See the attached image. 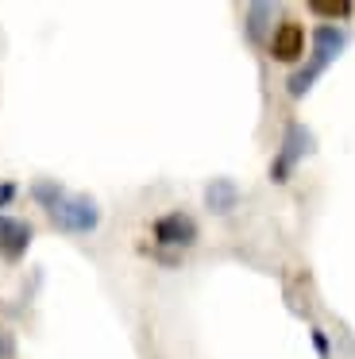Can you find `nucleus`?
Returning a JSON list of instances; mask_svg holds the SVG:
<instances>
[{
	"instance_id": "obj_1",
	"label": "nucleus",
	"mask_w": 355,
	"mask_h": 359,
	"mask_svg": "<svg viewBox=\"0 0 355 359\" xmlns=\"http://www.w3.org/2000/svg\"><path fill=\"white\" fill-rule=\"evenodd\" d=\"M344 47H347V32H344V27H336V24H321V27H316V32H313V58H309V62L301 66L290 81H286L290 97H305L309 89H313V81L321 78V74L328 70L340 55H344Z\"/></svg>"
},
{
	"instance_id": "obj_2",
	"label": "nucleus",
	"mask_w": 355,
	"mask_h": 359,
	"mask_svg": "<svg viewBox=\"0 0 355 359\" xmlns=\"http://www.w3.org/2000/svg\"><path fill=\"white\" fill-rule=\"evenodd\" d=\"M51 224L62 228V232H74V236H85L100 224V209L93 197L85 194H66L58 205L51 209Z\"/></svg>"
},
{
	"instance_id": "obj_3",
	"label": "nucleus",
	"mask_w": 355,
	"mask_h": 359,
	"mask_svg": "<svg viewBox=\"0 0 355 359\" xmlns=\"http://www.w3.org/2000/svg\"><path fill=\"white\" fill-rule=\"evenodd\" d=\"M313 151V132L305 124H290L286 128V140H282V151H278L274 166H270V178L274 182H286L293 174V166Z\"/></svg>"
},
{
	"instance_id": "obj_4",
	"label": "nucleus",
	"mask_w": 355,
	"mask_h": 359,
	"mask_svg": "<svg viewBox=\"0 0 355 359\" xmlns=\"http://www.w3.org/2000/svg\"><path fill=\"white\" fill-rule=\"evenodd\" d=\"M154 240L162 248H189V243H197V220L189 212H166L154 220Z\"/></svg>"
},
{
	"instance_id": "obj_5",
	"label": "nucleus",
	"mask_w": 355,
	"mask_h": 359,
	"mask_svg": "<svg viewBox=\"0 0 355 359\" xmlns=\"http://www.w3.org/2000/svg\"><path fill=\"white\" fill-rule=\"evenodd\" d=\"M305 55V27L297 20H282L274 27V39H270V58L274 62H297Z\"/></svg>"
},
{
	"instance_id": "obj_6",
	"label": "nucleus",
	"mask_w": 355,
	"mask_h": 359,
	"mask_svg": "<svg viewBox=\"0 0 355 359\" xmlns=\"http://www.w3.org/2000/svg\"><path fill=\"white\" fill-rule=\"evenodd\" d=\"M31 224L27 220H15V217H4V212H0V255L4 259H20L23 251L31 248Z\"/></svg>"
},
{
	"instance_id": "obj_7",
	"label": "nucleus",
	"mask_w": 355,
	"mask_h": 359,
	"mask_svg": "<svg viewBox=\"0 0 355 359\" xmlns=\"http://www.w3.org/2000/svg\"><path fill=\"white\" fill-rule=\"evenodd\" d=\"M236 201H239L236 182H228V178L208 182V189H205V205H208L213 212H232V209H236Z\"/></svg>"
},
{
	"instance_id": "obj_8",
	"label": "nucleus",
	"mask_w": 355,
	"mask_h": 359,
	"mask_svg": "<svg viewBox=\"0 0 355 359\" xmlns=\"http://www.w3.org/2000/svg\"><path fill=\"white\" fill-rule=\"evenodd\" d=\"M309 8H313L316 16H324V20H347L351 16V0H313Z\"/></svg>"
},
{
	"instance_id": "obj_9",
	"label": "nucleus",
	"mask_w": 355,
	"mask_h": 359,
	"mask_svg": "<svg viewBox=\"0 0 355 359\" xmlns=\"http://www.w3.org/2000/svg\"><path fill=\"white\" fill-rule=\"evenodd\" d=\"M31 194H35V201H39V205H43V209H46V212H51V209H54V205H58V201H62V197H66V189H62V186H58V182H39V186H35V189H31Z\"/></svg>"
},
{
	"instance_id": "obj_10",
	"label": "nucleus",
	"mask_w": 355,
	"mask_h": 359,
	"mask_svg": "<svg viewBox=\"0 0 355 359\" xmlns=\"http://www.w3.org/2000/svg\"><path fill=\"white\" fill-rule=\"evenodd\" d=\"M313 344H316V351H321V355L328 359V340H324V332H321V328H313Z\"/></svg>"
},
{
	"instance_id": "obj_11",
	"label": "nucleus",
	"mask_w": 355,
	"mask_h": 359,
	"mask_svg": "<svg viewBox=\"0 0 355 359\" xmlns=\"http://www.w3.org/2000/svg\"><path fill=\"white\" fill-rule=\"evenodd\" d=\"M12 197H15V186H12V182H4V186H0V205H8Z\"/></svg>"
}]
</instances>
